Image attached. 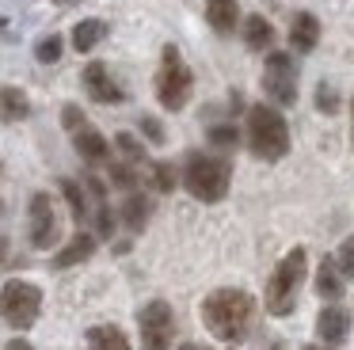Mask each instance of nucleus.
Listing matches in <instances>:
<instances>
[{
	"label": "nucleus",
	"mask_w": 354,
	"mask_h": 350,
	"mask_svg": "<svg viewBox=\"0 0 354 350\" xmlns=\"http://www.w3.org/2000/svg\"><path fill=\"white\" fill-rule=\"evenodd\" d=\"M252 320H255V301L244 289H214L202 301V324L221 342H240L252 331Z\"/></svg>",
	"instance_id": "obj_1"
},
{
	"label": "nucleus",
	"mask_w": 354,
	"mask_h": 350,
	"mask_svg": "<svg viewBox=\"0 0 354 350\" xmlns=\"http://www.w3.org/2000/svg\"><path fill=\"white\" fill-rule=\"evenodd\" d=\"M244 133H248V145H252V152L259 160H282L286 152H290V126H286V118L267 103H255L252 111H248Z\"/></svg>",
	"instance_id": "obj_2"
},
{
	"label": "nucleus",
	"mask_w": 354,
	"mask_h": 350,
	"mask_svg": "<svg viewBox=\"0 0 354 350\" xmlns=\"http://www.w3.org/2000/svg\"><path fill=\"white\" fill-rule=\"evenodd\" d=\"M229 183H232V164L225 156L194 152V156L187 160L183 187L191 190L198 202H221V198L229 194Z\"/></svg>",
	"instance_id": "obj_3"
},
{
	"label": "nucleus",
	"mask_w": 354,
	"mask_h": 350,
	"mask_svg": "<svg viewBox=\"0 0 354 350\" xmlns=\"http://www.w3.org/2000/svg\"><path fill=\"white\" fill-rule=\"evenodd\" d=\"M305 270H308V255L305 248H293L282 263L274 266L267 282V312L270 316H290L293 304H297V289L305 282Z\"/></svg>",
	"instance_id": "obj_4"
},
{
	"label": "nucleus",
	"mask_w": 354,
	"mask_h": 350,
	"mask_svg": "<svg viewBox=\"0 0 354 350\" xmlns=\"http://www.w3.org/2000/svg\"><path fill=\"white\" fill-rule=\"evenodd\" d=\"M39 312H42V289L35 282H24V278L4 282V289H0V316L12 327L27 331L39 320Z\"/></svg>",
	"instance_id": "obj_5"
},
{
	"label": "nucleus",
	"mask_w": 354,
	"mask_h": 350,
	"mask_svg": "<svg viewBox=\"0 0 354 350\" xmlns=\"http://www.w3.org/2000/svg\"><path fill=\"white\" fill-rule=\"evenodd\" d=\"M156 99L168 111H183L187 99H191V68L183 65L176 46H164V65L156 73Z\"/></svg>",
	"instance_id": "obj_6"
},
{
	"label": "nucleus",
	"mask_w": 354,
	"mask_h": 350,
	"mask_svg": "<svg viewBox=\"0 0 354 350\" xmlns=\"http://www.w3.org/2000/svg\"><path fill=\"white\" fill-rule=\"evenodd\" d=\"M263 91L274 99L278 107L297 103V65L290 53H270L267 68H263Z\"/></svg>",
	"instance_id": "obj_7"
},
{
	"label": "nucleus",
	"mask_w": 354,
	"mask_h": 350,
	"mask_svg": "<svg viewBox=\"0 0 354 350\" xmlns=\"http://www.w3.org/2000/svg\"><path fill=\"white\" fill-rule=\"evenodd\" d=\"M138 324H141V347L145 350H168L171 331H176L168 301H149L145 308L138 312Z\"/></svg>",
	"instance_id": "obj_8"
},
{
	"label": "nucleus",
	"mask_w": 354,
	"mask_h": 350,
	"mask_svg": "<svg viewBox=\"0 0 354 350\" xmlns=\"http://www.w3.org/2000/svg\"><path fill=\"white\" fill-rule=\"evenodd\" d=\"M31 243L35 248H54L57 243V213H54V198L50 194H35L31 198Z\"/></svg>",
	"instance_id": "obj_9"
},
{
	"label": "nucleus",
	"mask_w": 354,
	"mask_h": 350,
	"mask_svg": "<svg viewBox=\"0 0 354 350\" xmlns=\"http://www.w3.org/2000/svg\"><path fill=\"white\" fill-rule=\"evenodd\" d=\"M84 88H88V95H92L95 103H122V88L111 80V73H107L103 61H92V65L84 68Z\"/></svg>",
	"instance_id": "obj_10"
},
{
	"label": "nucleus",
	"mask_w": 354,
	"mask_h": 350,
	"mask_svg": "<svg viewBox=\"0 0 354 350\" xmlns=\"http://www.w3.org/2000/svg\"><path fill=\"white\" fill-rule=\"evenodd\" d=\"M316 331H320V339L324 342H343L346 335H351V312L346 308H339V304H328V308L316 316Z\"/></svg>",
	"instance_id": "obj_11"
},
{
	"label": "nucleus",
	"mask_w": 354,
	"mask_h": 350,
	"mask_svg": "<svg viewBox=\"0 0 354 350\" xmlns=\"http://www.w3.org/2000/svg\"><path fill=\"white\" fill-rule=\"evenodd\" d=\"M316 42H320V19L313 12H297L290 23V46L297 53H313Z\"/></svg>",
	"instance_id": "obj_12"
},
{
	"label": "nucleus",
	"mask_w": 354,
	"mask_h": 350,
	"mask_svg": "<svg viewBox=\"0 0 354 350\" xmlns=\"http://www.w3.org/2000/svg\"><path fill=\"white\" fill-rule=\"evenodd\" d=\"M73 145H77V152L88 160V164H103V160L111 156L107 137H103L100 129H92V126H80L77 133H73Z\"/></svg>",
	"instance_id": "obj_13"
},
{
	"label": "nucleus",
	"mask_w": 354,
	"mask_h": 350,
	"mask_svg": "<svg viewBox=\"0 0 354 350\" xmlns=\"http://www.w3.org/2000/svg\"><path fill=\"white\" fill-rule=\"evenodd\" d=\"M92 251H95V236H92V232H77V236H73V240L54 255V266H57V270H65V266H77V263H84Z\"/></svg>",
	"instance_id": "obj_14"
},
{
	"label": "nucleus",
	"mask_w": 354,
	"mask_h": 350,
	"mask_svg": "<svg viewBox=\"0 0 354 350\" xmlns=\"http://www.w3.org/2000/svg\"><path fill=\"white\" fill-rule=\"evenodd\" d=\"M206 19L217 35H232V27H236V19H240L236 0H206Z\"/></svg>",
	"instance_id": "obj_15"
},
{
	"label": "nucleus",
	"mask_w": 354,
	"mask_h": 350,
	"mask_svg": "<svg viewBox=\"0 0 354 350\" xmlns=\"http://www.w3.org/2000/svg\"><path fill=\"white\" fill-rule=\"evenodd\" d=\"M103 38H107V23H103V19H80L77 27H73V50H77V53H92Z\"/></svg>",
	"instance_id": "obj_16"
},
{
	"label": "nucleus",
	"mask_w": 354,
	"mask_h": 350,
	"mask_svg": "<svg viewBox=\"0 0 354 350\" xmlns=\"http://www.w3.org/2000/svg\"><path fill=\"white\" fill-rule=\"evenodd\" d=\"M84 342H88V350H130V339H126V331H122V327H115V324L92 327Z\"/></svg>",
	"instance_id": "obj_17"
},
{
	"label": "nucleus",
	"mask_w": 354,
	"mask_h": 350,
	"mask_svg": "<svg viewBox=\"0 0 354 350\" xmlns=\"http://www.w3.org/2000/svg\"><path fill=\"white\" fill-rule=\"evenodd\" d=\"M31 114V99L24 88H0V118L4 122H24Z\"/></svg>",
	"instance_id": "obj_18"
},
{
	"label": "nucleus",
	"mask_w": 354,
	"mask_h": 350,
	"mask_svg": "<svg viewBox=\"0 0 354 350\" xmlns=\"http://www.w3.org/2000/svg\"><path fill=\"white\" fill-rule=\"evenodd\" d=\"M316 293L328 297V301H339L343 297V274H339L335 259H324L320 270H316Z\"/></svg>",
	"instance_id": "obj_19"
},
{
	"label": "nucleus",
	"mask_w": 354,
	"mask_h": 350,
	"mask_svg": "<svg viewBox=\"0 0 354 350\" xmlns=\"http://www.w3.org/2000/svg\"><path fill=\"white\" fill-rule=\"evenodd\" d=\"M149 213H153V202H149L145 194H138V190H130V198H126V205H122V221L133 228V232H141L145 221H149Z\"/></svg>",
	"instance_id": "obj_20"
},
{
	"label": "nucleus",
	"mask_w": 354,
	"mask_h": 350,
	"mask_svg": "<svg viewBox=\"0 0 354 350\" xmlns=\"http://www.w3.org/2000/svg\"><path fill=\"white\" fill-rule=\"evenodd\" d=\"M244 42H248V50H267V46L274 42V27H270L263 15H248V23H244Z\"/></svg>",
	"instance_id": "obj_21"
},
{
	"label": "nucleus",
	"mask_w": 354,
	"mask_h": 350,
	"mask_svg": "<svg viewBox=\"0 0 354 350\" xmlns=\"http://www.w3.org/2000/svg\"><path fill=\"white\" fill-rule=\"evenodd\" d=\"M62 190H65V198H69V205H73V217L84 221V217H88V202H84V190H80V183L62 179Z\"/></svg>",
	"instance_id": "obj_22"
},
{
	"label": "nucleus",
	"mask_w": 354,
	"mask_h": 350,
	"mask_svg": "<svg viewBox=\"0 0 354 350\" xmlns=\"http://www.w3.org/2000/svg\"><path fill=\"white\" fill-rule=\"evenodd\" d=\"M62 50H65L62 35H50V38H42V42L35 46V57H39L42 65H54V61L62 57Z\"/></svg>",
	"instance_id": "obj_23"
},
{
	"label": "nucleus",
	"mask_w": 354,
	"mask_h": 350,
	"mask_svg": "<svg viewBox=\"0 0 354 350\" xmlns=\"http://www.w3.org/2000/svg\"><path fill=\"white\" fill-rule=\"evenodd\" d=\"M115 145L122 149V156L130 160V164H145V149H141V141H138V137L118 133V137H115Z\"/></svg>",
	"instance_id": "obj_24"
},
{
	"label": "nucleus",
	"mask_w": 354,
	"mask_h": 350,
	"mask_svg": "<svg viewBox=\"0 0 354 350\" xmlns=\"http://www.w3.org/2000/svg\"><path fill=\"white\" fill-rule=\"evenodd\" d=\"M236 141H240L236 126H214L209 129V145H217V149H236Z\"/></svg>",
	"instance_id": "obj_25"
},
{
	"label": "nucleus",
	"mask_w": 354,
	"mask_h": 350,
	"mask_svg": "<svg viewBox=\"0 0 354 350\" xmlns=\"http://www.w3.org/2000/svg\"><path fill=\"white\" fill-rule=\"evenodd\" d=\"M335 266H339V274L354 278V236L343 240V248H339V255H335Z\"/></svg>",
	"instance_id": "obj_26"
},
{
	"label": "nucleus",
	"mask_w": 354,
	"mask_h": 350,
	"mask_svg": "<svg viewBox=\"0 0 354 350\" xmlns=\"http://www.w3.org/2000/svg\"><path fill=\"white\" fill-rule=\"evenodd\" d=\"M153 187L164 190V194L176 187V172H171V164H153Z\"/></svg>",
	"instance_id": "obj_27"
},
{
	"label": "nucleus",
	"mask_w": 354,
	"mask_h": 350,
	"mask_svg": "<svg viewBox=\"0 0 354 350\" xmlns=\"http://www.w3.org/2000/svg\"><path fill=\"white\" fill-rule=\"evenodd\" d=\"M62 126H65V129H73V133H77L80 126H88V122H84V111H80V107H73V103H69V107H65V111H62Z\"/></svg>",
	"instance_id": "obj_28"
},
{
	"label": "nucleus",
	"mask_w": 354,
	"mask_h": 350,
	"mask_svg": "<svg viewBox=\"0 0 354 350\" xmlns=\"http://www.w3.org/2000/svg\"><path fill=\"white\" fill-rule=\"evenodd\" d=\"M111 179H115L118 187L133 190V183H138V175H133V167H126V164H111Z\"/></svg>",
	"instance_id": "obj_29"
},
{
	"label": "nucleus",
	"mask_w": 354,
	"mask_h": 350,
	"mask_svg": "<svg viewBox=\"0 0 354 350\" xmlns=\"http://www.w3.org/2000/svg\"><path fill=\"white\" fill-rule=\"evenodd\" d=\"M95 228H100V236H111V232H115V217H111L107 202L95 205Z\"/></svg>",
	"instance_id": "obj_30"
},
{
	"label": "nucleus",
	"mask_w": 354,
	"mask_h": 350,
	"mask_svg": "<svg viewBox=\"0 0 354 350\" xmlns=\"http://www.w3.org/2000/svg\"><path fill=\"white\" fill-rule=\"evenodd\" d=\"M141 129H145V137H149L153 145H160V141H164V126H160L156 118H149V114L141 118Z\"/></svg>",
	"instance_id": "obj_31"
},
{
	"label": "nucleus",
	"mask_w": 354,
	"mask_h": 350,
	"mask_svg": "<svg viewBox=\"0 0 354 350\" xmlns=\"http://www.w3.org/2000/svg\"><path fill=\"white\" fill-rule=\"evenodd\" d=\"M316 107H320V111H328V114H335V91H328V88H320L316 91Z\"/></svg>",
	"instance_id": "obj_32"
},
{
	"label": "nucleus",
	"mask_w": 354,
	"mask_h": 350,
	"mask_svg": "<svg viewBox=\"0 0 354 350\" xmlns=\"http://www.w3.org/2000/svg\"><path fill=\"white\" fill-rule=\"evenodd\" d=\"M4 350H31V342H27V339H12Z\"/></svg>",
	"instance_id": "obj_33"
},
{
	"label": "nucleus",
	"mask_w": 354,
	"mask_h": 350,
	"mask_svg": "<svg viewBox=\"0 0 354 350\" xmlns=\"http://www.w3.org/2000/svg\"><path fill=\"white\" fill-rule=\"evenodd\" d=\"M4 251H8V243H4V240H0V263H4Z\"/></svg>",
	"instance_id": "obj_34"
},
{
	"label": "nucleus",
	"mask_w": 354,
	"mask_h": 350,
	"mask_svg": "<svg viewBox=\"0 0 354 350\" xmlns=\"http://www.w3.org/2000/svg\"><path fill=\"white\" fill-rule=\"evenodd\" d=\"M305 350H335V347H305Z\"/></svg>",
	"instance_id": "obj_35"
},
{
	"label": "nucleus",
	"mask_w": 354,
	"mask_h": 350,
	"mask_svg": "<svg viewBox=\"0 0 354 350\" xmlns=\"http://www.w3.org/2000/svg\"><path fill=\"white\" fill-rule=\"evenodd\" d=\"M0 213H4V202H0Z\"/></svg>",
	"instance_id": "obj_36"
},
{
	"label": "nucleus",
	"mask_w": 354,
	"mask_h": 350,
	"mask_svg": "<svg viewBox=\"0 0 354 350\" xmlns=\"http://www.w3.org/2000/svg\"><path fill=\"white\" fill-rule=\"evenodd\" d=\"M183 350H194V347H183Z\"/></svg>",
	"instance_id": "obj_37"
},
{
	"label": "nucleus",
	"mask_w": 354,
	"mask_h": 350,
	"mask_svg": "<svg viewBox=\"0 0 354 350\" xmlns=\"http://www.w3.org/2000/svg\"><path fill=\"white\" fill-rule=\"evenodd\" d=\"M0 27H4V19H0Z\"/></svg>",
	"instance_id": "obj_38"
},
{
	"label": "nucleus",
	"mask_w": 354,
	"mask_h": 350,
	"mask_svg": "<svg viewBox=\"0 0 354 350\" xmlns=\"http://www.w3.org/2000/svg\"><path fill=\"white\" fill-rule=\"evenodd\" d=\"M274 350H278V347H274Z\"/></svg>",
	"instance_id": "obj_39"
}]
</instances>
